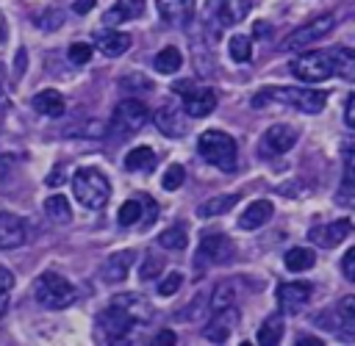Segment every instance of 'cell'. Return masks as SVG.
<instances>
[{"label": "cell", "instance_id": "obj_53", "mask_svg": "<svg viewBox=\"0 0 355 346\" xmlns=\"http://www.w3.org/2000/svg\"><path fill=\"white\" fill-rule=\"evenodd\" d=\"M0 83H3V69H0Z\"/></svg>", "mask_w": 355, "mask_h": 346}, {"label": "cell", "instance_id": "obj_5", "mask_svg": "<svg viewBox=\"0 0 355 346\" xmlns=\"http://www.w3.org/2000/svg\"><path fill=\"white\" fill-rule=\"evenodd\" d=\"M150 119V111L141 100L128 97L119 100L114 113H111V125H108V136L111 138H130L133 133H139L144 127V122Z\"/></svg>", "mask_w": 355, "mask_h": 346}, {"label": "cell", "instance_id": "obj_37", "mask_svg": "<svg viewBox=\"0 0 355 346\" xmlns=\"http://www.w3.org/2000/svg\"><path fill=\"white\" fill-rule=\"evenodd\" d=\"M114 302L116 304H122L133 318H147L150 316V307L141 302V296H136V293H122V296H114Z\"/></svg>", "mask_w": 355, "mask_h": 346}, {"label": "cell", "instance_id": "obj_2", "mask_svg": "<svg viewBox=\"0 0 355 346\" xmlns=\"http://www.w3.org/2000/svg\"><path fill=\"white\" fill-rule=\"evenodd\" d=\"M72 191H75V197L83 208L103 210L108 205V197H111V183L100 169L83 166L72 174Z\"/></svg>", "mask_w": 355, "mask_h": 346}, {"label": "cell", "instance_id": "obj_26", "mask_svg": "<svg viewBox=\"0 0 355 346\" xmlns=\"http://www.w3.org/2000/svg\"><path fill=\"white\" fill-rule=\"evenodd\" d=\"M153 66H155V72H161V75H172V72H178V69L183 66V53H180L178 47H164L161 53H155Z\"/></svg>", "mask_w": 355, "mask_h": 346}, {"label": "cell", "instance_id": "obj_17", "mask_svg": "<svg viewBox=\"0 0 355 346\" xmlns=\"http://www.w3.org/2000/svg\"><path fill=\"white\" fill-rule=\"evenodd\" d=\"M155 8L166 25L183 28L194 17V0H155Z\"/></svg>", "mask_w": 355, "mask_h": 346}, {"label": "cell", "instance_id": "obj_32", "mask_svg": "<svg viewBox=\"0 0 355 346\" xmlns=\"http://www.w3.org/2000/svg\"><path fill=\"white\" fill-rule=\"evenodd\" d=\"M227 53H230V58H233L236 64H247L250 55H252V42H250V36H247V33H233L230 42H227Z\"/></svg>", "mask_w": 355, "mask_h": 346}, {"label": "cell", "instance_id": "obj_1", "mask_svg": "<svg viewBox=\"0 0 355 346\" xmlns=\"http://www.w3.org/2000/svg\"><path fill=\"white\" fill-rule=\"evenodd\" d=\"M269 100H277L283 105H291L302 113H319L327 102V94L324 91H316V89H300V86H277V89H261L255 97H252V108H261L266 105Z\"/></svg>", "mask_w": 355, "mask_h": 346}, {"label": "cell", "instance_id": "obj_43", "mask_svg": "<svg viewBox=\"0 0 355 346\" xmlns=\"http://www.w3.org/2000/svg\"><path fill=\"white\" fill-rule=\"evenodd\" d=\"M341 271L349 282H355V246L344 252V260H341Z\"/></svg>", "mask_w": 355, "mask_h": 346}, {"label": "cell", "instance_id": "obj_47", "mask_svg": "<svg viewBox=\"0 0 355 346\" xmlns=\"http://www.w3.org/2000/svg\"><path fill=\"white\" fill-rule=\"evenodd\" d=\"M178 338H175V332L172 329H161L158 335H155V343H164V346H169V343H175Z\"/></svg>", "mask_w": 355, "mask_h": 346}, {"label": "cell", "instance_id": "obj_13", "mask_svg": "<svg viewBox=\"0 0 355 346\" xmlns=\"http://www.w3.org/2000/svg\"><path fill=\"white\" fill-rule=\"evenodd\" d=\"M349 233H352V221H349V219H336V221H330V224L313 227V230L308 233V238H311L316 246H322V249H333V246H338Z\"/></svg>", "mask_w": 355, "mask_h": 346}, {"label": "cell", "instance_id": "obj_45", "mask_svg": "<svg viewBox=\"0 0 355 346\" xmlns=\"http://www.w3.org/2000/svg\"><path fill=\"white\" fill-rule=\"evenodd\" d=\"M344 122H347V127L355 130V94L347 97V105H344Z\"/></svg>", "mask_w": 355, "mask_h": 346}, {"label": "cell", "instance_id": "obj_51", "mask_svg": "<svg viewBox=\"0 0 355 346\" xmlns=\"http://www.w3.org/2000/svg\"><path fill=\"white\" fill-rule=\"evenodd\" d=\"M6 36H8V25H6V17L0 14V44L6 42Z\"/></svg>", "mask_w": 355, "mask_h": 346}, {"label": "cell", "instance_id": "obj_18", "mask_svg": "<svg viewBox=\"0 0 355 346\" xmlns=\"http://www.w3.org/2000/svg\"><path fill=\"white\" fill-rule=\"evenodd\" d=\"M236 321H239V310L225 307V310L214 313V321H211V324H205L202 335H205L211 343H225V340L230 338V332H233Z\"/></svg>", "mask_w": 355, "mask_h": 346}, {"label": "cell", "instance_id": "obj_9", "mask_svg": "<svg viewBox=\"0 0 355 346\" xmlns=\"http://www.w3.org/2000/svg\"><path fill=\"white\" fill-rule=\"evenodd\" d=\"M250 11V0H208L205 3V19L214 28H230L241 22Z\"/></svg>", "mask_w": 355, "mask_h": 346}, {"label": "cell", "instance_id": "obj_48", "mask_svg": "<svg viewBox=\"0 0 355 346\" xmlns=\"http://www.w3.org/2000/svg\"><path fill=\"white\" fill-rule=\"evenodd\" d=\"M94 3H97V0H75V3H72V11H75V14H86L89 8H94Z\"/></svg>", "mask_w": 355, "mask_h": 346}, {"label": "cell", "instance_id": "obj_25", "mask_svg": "<svg viewBox=\"0 0 355 346\" xmlns=\"http://www.w3.org/2000/svg\"><path fill=\"white\" fill-rule=\"evenodd\" d=\"M236 202H239V194H216V197H211V199L200 202V208H197V216H200V219L222 216V213L233 210V208H236Z\"/></svg>", "mask_w": 355, "mask_h": 346}, {"label": "cell", "instance_id": "obj_49", "mask_svg": "<svg viewBox=\"0 0 355 346\" xmlns=\"http://www.w3.org/2000/svg\"><path fill=\"white\" fill-rule=\"evenodd\" d=\"M6 307H8V291H6V288H0V316L6 313Z\"/></svg>", "mask_w": 355, "mask_h": 346}, {"label": "cell", "instance_id": "obj_46", "mask_svg": "<svg viewBox=\"0 0 355 346\" xmlns=\"http://www.w3.org/2000/svg\"><path fill=\"white\" fill-rule=\"evenodd\" d=\"M25 66H28V53H25V50H19V53H17V58H14V75L19 78V75L25 72Z\"/></svg>", "mask_w": 355, "mask_h": 346}, {"label": "cell", "instance_id": "obj_20", "mask_svg": "<svg viewBox=\"0 0 355 346\" xmlns=\"http://www.w3.org/2000/svg\"><path fill=\"white\" fill-rule=\"evenodd\" d=\"M94 44H97V50H100L103 55H108V58H119L122 53H128V47H130V36L122 33V30H100V33L94 36Z\"/></svg>", "mask_w": 355, "mask_h": 346}, {"label": "cell", "instance_id": "obj_52", "mask_svg": "<svg viewBox=\"0 0 355 346\" xmlns=\"http://www.w3.org/2000/svg\"><path fill=\"white\" fill-rule=\"evenodd\" d=\"M297 343L300 346H322V340H316V338H300Z\"/></svg>", "mask_w": 355, "mask_h": 346}, {"label": "cell", "instance_id": "obj_28", "mask_svg": "<svg viewBox=\"0 0 355 346\" xmlns=\"http://www.w3.org/2000/svg\"><path fill=\"white\" fill-rule=\"evenodd\" d=\"M44 213H47L53 221H58V224H67V221L72 219V208H69V202H67L64 194L47 197V199H44Z\"/></svg>", "mask_w": 355, "mask_h": 346}, {"label": "cell", "instance_id": "obj_16", "mask_svg": "<svg viewBox=\"0 0 355 346\" xmlns=\"http://www.w3.org/2000/svg\"><path fill=\"white\" fill-rule=\"evenodd\" d=\"M311 299V285L308 282H283L277 288V304L283 313H300Z\"/></svg>", "mask_w": 355, "mask_h": 346}, {"label": "cell", "instance_id": "obj_4", "mask_svg": "<svg viewBox=\"0 0 355 346\" xmlns=\"http://www.w3.org/2000/svg\"><path fill=\"white\" fill-rule=\"evenodd\" d=\"M197 152L216 169L222 172H233L236 169V158H239V147L233 141V136H227L225 130H205L197 141Z\"/></svg>", "mask_w": 355, "mask_h": 346}, {"label": "cell", "instance_id": "obj_11", "mask_svg": "<svg viewBox=\"0 0 355 346\" xmlns=\"http://www.w3.org/2000/svg\"><path fill=\"white\" fill-rule=\"evenodd\" d=\"M28 241V221L17 213L0 210V249H19Z\"/></svg>", "mask_w": 355, "mask_h": 346}, {"label": "cell", "instance_id": "obj_36", "mask_svg": "<svg viewBox=\"0 0 355 346\" xmlns=\"http://www.w3.org/2000/svg\"><path fill=\"white\" fill-rule=\"evenodd\" d=\"M161 271H164V255L150 252V255H144V260H141V266H139V280L150 282V280H155Z\"/></svg>", "mask_w": 355, "mask_h": 346}, {"label": "cell", "instance_id": "obj_44", "mask_svg": "<svg viewBox=\"0 0 355 346\" xmlns=\"http://www.w3.org/2000/svg\"><path fill=\"white\" fill-rule=\"evenodd\" d=\"M202 307H205V296H194V299H191V304L180 310V318H194V313H197V310H202Z\"/></svg>", "mask_w": 355, "mask_h": 346}, {"label": "cell", "instance_id": "obj_6", "mask_svg": "<svg viewBox=\"0 0 355 346\" xmlns=\"http://www.w3.org/2000/svg\"><path fill=\"white\" fill-rule=\"evenodd\" d=\"M133 321H136V318H133L122 304L111 302V304L97 316L94 335H97V340H100V343H116V340H122V338L130 332Z\"/></svg>", "mask_w": 355, "mask_h": 346}, {"label": "cell", "instance_id": "obj_39", "mask_svg": "<svg viewBox=\"0 0 355 346\" xmlns=\"http://www.w3.org/2000/svg\"><path fill=\"white\" fill-rule=\"evenodd\" d=\"M183 180H186V169H183L180 163H172V166L164 172V177H161V188L178 191V188L183 185Z\"/></svg>", "mask_w": 355, "mask_h": 346}, {"label": "cell", "instance_id": "obj_33", "mask_svg": "<svg viewBox=\"0 0 355 346\" xmlns=\"http://www.w3.org/2000/svg\"><path fill=\"white\" fill-rule=\"evenodd\" d=\"M258 343H263V346H272V343H277L280 338H283V318L280 316H269L261 327H258Z\"/></svg>", "mask_w": 355, "mask_h": 346}, {"label": "cell", "instance_id": "obj_21", "mask_svg": "<svg viewBox=\"0 0 355 346\" xmlns=\"http://www.w3.org/2000/svg\"><path fill=\"white\" fill-rule=\"evenodd\" d=\"M153 122H155V127H158L164 136H169V138L186 133V122H183V116L178 113V108H172V105L158 108V111L153 113Z\"/></svg>", "mask_w": 355, "mask_h": 346}, {"label": "cell", "instance_id": "obj_40", "mask_svg": "<svg viewBox=\"0 0 355 346\" xmlns=\"http://www.w3.org/2000/svg\"><path fill=\"white\" fill-rule=\"evenodd\" d=\"M180 285H183V274H180V271H169V274L158 282V293H161V296H172V293L180 291Z\"/></svg>", "mask_w": 355, "mask_h": 346}, {"label": "cell", "instance_id": "obj_29", "mask_svg": "<svg viewBox=\"0 0 355 346\" xmlns=\"http://www.w3.org/2000/svg\"><path fill=\"white\" fill-rule=\"evenodd\" d=\"M283 260H286V268H288V271H308V268L316 263V255H313V249L294 246V249L286 252Z\"/></svg>", "mask_w": 355, "mask_h": 346}, {"label": "cell", "instance_id": "obj_31", "mask_svg": "<svg viewBox=\"0 0 355 346\" xmlns=\"http://www.w3.org/2000/svg\"><path fill=\"white\" fill-rule=\"evenodd\" d=\"M233 299H236V288H233V282H219L216 288H214V293H211V299H208V310L211 313H219V310H225V307H233Z\"/></svg>", "mask_w": 355, "mask_h": 346}, {"label": "cell", "instance_id": "obj_27", "mask_svg": "<svg viewBox=\"0 0 355 346\" xmlns=\"http://www.w3.org/2000/svg\"><path fill=\"white\" fill-rule=\"evenodd\" d=\"M333 69L338 78L355 83V50L352 47H338L333 53Z\"/></svg>", "mask_w": 355, "mask_h": 346}, {"label": "cell", "instance_id": "obj_7", "mask_svg": "<svg viewBox=\"0 0 355 346\" xmlns=\"http://www.w3.org/2000/svg\"><path fill=\"white\" fill-rule=\"evenodd\" d=\"M288 72L305 83H322L327 80L336 69H333V55L330 53H300L297 58H291Z\"/></svg>", "mask_w": 355, "mask_h": 346}, {"label": "cell", "instance_id": "obj_22", "mask_svg": "<svg viewBox=\"0 0 355 346\" xmlns=\"http://www.w3.org/2000/svg\"><path fill=\"white\" fill-rule=\"evenodd\" d=\"M141 11H144V0H116V3L103 14V22H105V25L130 22V19L141 17Z\"/></svg>", "mask_w": 355, "mask_h": 346}, {"label": "cell", "instance_id": "obj_23", "mask_svg": "<svg viewBox=\"0 0 355 346\" xmlns=\"http://www.w3.org/2000/svg\"><path fill=\"white\" fill-rule=\"evenodd\" d=\"M341 155H344V174H341L338 202H355V141H349Z\"/></svg>", "mask_w": 355, "mask_h": 346}, {"label": "cell", "instance_id": "obj_24", "mask_svg": "<svg viewBox=\"0 0 355 346\" xmlns=\"http://www.w3.org/2000/svg\"><path fill=\"white\" fill-rule=\"evenodd\" d=\"M33 108H36V113L55 119V116L64 113L67 102H64V94H61V91H55V89H42V91L33 94Z\"/></svg>", "mask_w": 355, "mask_h": 346}, {"label": "cell", "instance_id": "obj_30", "mask_svg": "<svg viewBox=\"0 0 355 346\" xmlns=\"http://www.w3.org/2000/svg\"><path fill=\"white\" fill-rule=\"evenodd\" d=\"M153 163H155V152L150 147H133L125 155V169H130V172H147Z\"/></svg>", "mask_w": 355, "mask_h": 346}, {"label": "cell", "instance_id": "obj_34", "mask_svg": "<svg viewBox=\"0 0 355 346\" xmlns=\"http://www.w3.org/2000/svg\"><path fill=\"white\" fill-rule=\"evenodd\" d=\"M186 227H166L164 233H158V244L164 249H186Z\"/></svg>", "mask_w": 355, "mask_h": 346}, {"label": "cell", "instance_id": "obj_50", "mask_svg": "<svg viewBox=\"0 0 355 346\" xmlns=\"http://www.w3.org/2000/svg\"><path fill=\"white\" fill-rule=\"evenodd\" d=\"M11 285V274L6 268H0V288H8Z\"/></svg>", "mask_w": 355, "mask_h": 346}, {"label": "cell", "instance_id": "obj_14", "mask_svg": "<svg viewBox=\"0 0 355 346\" xmlns=\"http://www.w3.org/2000/svg\"><path fill=\"white\" fill-rule=\"evenodd\" d=\"M180 97H183L186 113L194 116V119L208 116V113L216 108V94H214V89H205V86H191V89H189L186 94H180Z\"/></svg>", "mask_w": 355, "mask_h": 346}, {"label": "cell", "instance_id": "obj_8", "mask_svg": "<svg viewBox=\"0 0 355 346\" xmlns=\"http://www.w3.org/2000/svg\"><path fill=\"white\" fill-rule=\"evenodd\" d=\"M333 25H336V17L333 14H322V17H313L311 22H305V25H300V28H294L283 42H280V50L283 53H291V50H302V47H308V44H313V42H319L322 36H327L330 30H333Z\"/></svg>", "mask_w": 355, "mask_h": 346}, {"label": "cell", "instance_id": "obj_41", "mask_svg": "<svg viewBox=\"0 0 355 346\" xmlns=\"http://www.w3.org/2000/svg\"><path fill=\"white\" fill-rule=\"evenodd\" d=\"M122 89L136 94V91H150L153 83L147 78H141V75H128V78H122Z\"/></svg>", "mask_w": 355, "mask_h": 346}, {"label": "cell", "instance_id": "obj_19", "mask_svg": "<svg viewBox=\"0 0 355 346\" xmlns=\"http://www.w3.org/2000/svg\"><path fill=\"white\" fill-rule=\"evenodd\" d=\"M272 213H275V208H272L269 199H255V202H250V205L241 210L239 227H241V230H258V227H263V224L272 219Z\"/></svg>", "mask_w": 355, "mask_h": 346}, {"label": "cell", "instance_id": "obj_3", "mask_svg": "<svg viewBox=\"0 0 355 346\" xmlns=\"http://www.w3.org/2000/svg\"><path fill=\"white\" fill-rule=\"evenodd\" d=\"M33 299L47 310H64L78 299V291L67 277L55 271H44L33 282Z\"/></svg>", "mask_w": 355, "mask_h": 346}, {"label": "cell", "instance_id": "obj_15", "mask_svg": "<svg viewBox=\"0 0 355 346\" xmlns=\"http://www.w3.org/2000/svg\"><path fill=\"white\" fill-rule=\"evenodd\" d=\"M133 260H136V252H130V249H122V252H114L111 257H105L103 266H100L103 282H122V280H128Z\"/></svg>", "mask_w": 355, "mask_h": 346}, {"label": "cell", "instance_id": "obj_42", "mask_svg": "<svg viewBox=\"0 0 355 346\" xmlns=\"http://www.w3.org/2000/svg\"><path fill=\"white\" fill-rule=\"evenodd\" d=\"M89 58H92V47L86 42H75L69 47V61L72 64H89Z\"/></svg>", "mask_w": 355, "mask_h": 346}, {"label": "cell", "instance_id": "obj_38", "mask_svg": "<svg viewBox=\"0 0 355 346\" xmlns=\"http://www.w3.org/2000/svg\"><path fill=\"white\" fill-rule=\"evenodd\" d=\"M61 22H64V11H58V8H44L33 17V25L39 30H55V28H61Z\"/></svg>", "mask_w": 355, "mask_h": 346}, {"label": "cell", "instance_id": "obj_12", "mask_svg": "<svg viewBox=\"0 0 355 346\" xmlns=\"http://www.w3.org/2000/svg\"><path fill=\"white\" fill-rule=\"evenodd\" d=\"M297 144V130L291 125H272L261 136V152L263 155H283Z\"/></svg>", "mask_w": 355, "mask_h": 346}, {"label": "cell", "instance_id": "obj_10", "mask_svg": "<svg viewBox=\"0 0 355 346\" xmlns=\"http://www.w3.org/2000/svg\"><path fill=\"white\" fill-rule=\"evenodd\" d=\"M233 241L225 235V233H205L202 238H200V246H197V255H200V260H205V263H214V266H219V263H227L230 257H233Z\"/></svg>", "mask_w": 355, "mask_h": 346}, {"label": "cell", "instance_id": "obj_35", "mask_svg": "<svg viewBox=\"0 0 355 346\" xmlns=\"http://www.w3.org/2000/svg\"><path fill=\"white\" fill-rule=\"evenodd\" d=\"M141 202H144V199H128V202H122V208H119V213H116V219H119L122 227L139 224V221L144 219V216H141Z\"/></svg>", "mask_w": 355, "mask_h": 346}]
</instances>
